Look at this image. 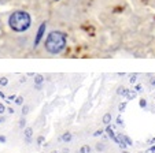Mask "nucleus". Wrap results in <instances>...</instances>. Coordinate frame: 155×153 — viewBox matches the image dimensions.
<instances>
[{"label": "nucleus", "instance_id": "obj_2", "mask_svg": "<svg viewBox=\"0 0 155 153\" xmlns=\"http://www.w3.org/2000/svg\"><path fill=\"white\" fill-rule=\"evenodd\" d=\"M66 46V36L62 32H52L48 34L47 40H45V49L50 53L56 55L61 53Z\"/></svg>", "mask_w": 155, "mask_h": 153}, {"label": "nucleus", "instance_id": "obj_25", "mask_svg": "<svg viewBox=\"0 0 155 153\" xmlns=\"http://www.w3.org/2000/svg\"><path fill=\"white\" fill-rule=\"evenodd\" d=\"M85 152H87V146H84V148L80 149V153H85Z\"/></svg>", "mask_w": 155, "mask_h": 153}, {"label": "nucleus", "instance_id": "obj_3", "mask_svg": "<svg viewBox=\"0 0 155 153\" xmlns=\"http://www.w3.org/2000/svg\"><path fill=\"white\" fill-rule=\"evenodd\" d=\"M45 22L44 23H41V26H40V29H38V32H37V36H36V40H35V46H37L38 44H40V41H41V38H43V36H44V32H45Z\"/></svg>", "mask_w": 155, "mask_h": 153}, {"label": "nucleus", "instance_id": "obj_8", "mask_svg": "<svg viewBox=\"0 0 155 153\" xmlns=\"http://www.w3.org/2000/svg\"><path fill=\"white\" fill-rule=\"evenodd\" d=\"M128 92H129V90L125 89L124 86H120V88H118V90H117V93L120 96H126V94H128Z\"/></svg>", "mask_w": 155, "mask_h": 153}, {"label": "nucleus", "instance_id": "obj_4", "mask_svg": "<svg viewBox=\"0 0 155 153\" xmlns=\"http://www.w3.org/2000/svg\"><path fill=\"white\" fill-rule=\"evenodd\" d=\"M24 134H25V138H26V142H30L32 141V137H33V129L32 127H26Z\"/></svg>", "mask_w": 155, "mask_h": 153}, {"label": "nucleus", "instance_id": "obj_24", "mask_svg": "<svg viewBox=\"0 0 155 153\" xmlns=\"http://www.w3.org/2000/svg\"><path fill=\"white\" fill-rule=\"evenodd\" d=\"M129 81L132 82V84H135V81H136V75H133V77H130V79Z\"/></svg>", "mask_w": 155, "mask_h": 153}, {"label": "nucleus", "instance_id": "obj_9", "mask_svg": "<svg viewBox=\"0 0 155 153\" xmlns=\"http://www.w3.org/2000/svg\"><path fill=\"white\" fill-rule=\"evenodd\" d=\"M122 138H124V141H125L126 144H128V146H132V145H133V142H132V139L129 138L128 135H124V134H122Z\"/></svg>", "mask_w": 155, "mask_h": 153}, {"label": "nucleus", "instance_id": "obj_11", "mask_svg": "<svg viewBox=\"0 0 155 153\" xmlns=\"http://www.w3.org/2000/svg\"><path fill=\"white\" fill-rule=\"evenodd\" d=\"M15 104H18V105H22V104H24V97L18 96V97L15 98Z\"/></svg>", "mask_w": 155, "mask_h": 153}, {"label": "nucleus", "instance_id": "obj_20", "mask_svg": "<svg viewBox=\"0 0 155 153\" xmlns=\"http://www.w3.org/2000/svg\"><path fill=\"white\" fill-rule=\"evenodd\" d=\"M96 149L97 150H103V149H104V146H103V144H97L96 145Z\"/></svg>", "mask_w": 155, "mask_h": 153}, {"label": "nucleus", "instance_id": "obj_18", "mask_svg": "<svg viewBox=\"0 0 155 153\" xmlns=\"http://www.w3.org/2000/svg\"><path fill=\"white\" fill-rule=\"evenodd\" d=\"M117 124H120V126H121V124H124V119L121 118V116H118V118H117Z\"/></svg>", "mask_w": 155, "mask_h": 153}, {"label": "nucleus", "instance_id": "obj_13", "mask_svg": "<svg viewBox=\"0 0 155 153\" xmlns=\"http://www.w3.org/2000/svg\"><path fill=\"white\" fill-rule=\"evenodd\" d=\"M126 104H128L126 101H124L122 104H120V107H118V110H120V112H122V111L125 110V108H126Z\"/></svg>", "mask_w": 155, "mask_h": 153}, {"label": "nucleus", "instance_id": "obj_17", "mask_svg": "<svg viewBox=\"0 0 155 153\" xmlns=\"http://www.w3.org/2000/svg\"><path fill=\"white\" fill-rule=\"evenodd\" d=\"M146 105H147V101L144 100V98H141V100H140V107L143 108V107H146Z\"/></svg>", "mask_w": 155, "mask_h": 153}, {"label": "nucleus", "instance_id": "obj_16", "mask_svg": "<svg viewBox=\"0 0 155 153\" xmlns=\"http://www.w3.org/2000/svg\"><path fill=\"white\" fill-rule=\"evenodd\" d=\"M102 134H103V130H96L94 134V137H99V135H102Z\"/></svg>", "mask_w": 155, "mask_h": 153}, {"label": "nucleus", "instance_id": "obj_19", "mask_svg": "<svg viewBox=\"0 0 155 153\" xmlns=\"http://www.w3.org/2000/svg\"><path fill=\"white\" fill-rule=\"evenodd\" d=\"M6 141H7V138L4 135H0V142H2V144H6Z\"/></svg>", "mask_w": 155, "mask_h": 153}, {"label": "nucleus", "instance_id": "obj_27", "mask_svg": "<svg viewBox=\"0 0 155 153\" xmlns=\"http://www.w3.org/2000/svg\"><path fill=\"white\" fill-rule=\"evenodd\" d=\"M0 97H2V98H3V97H6V96H4V93H3V92H0Z\"/></svg>", "mask_w": 155, "mask_h": 153}, {"label": "nucleus", "instance_id": "obj_29", "mask_svg": "<svg viewBox=\"0 0 155 153\" xmlns=\"http://www.w3.org/2000/svg\"><path fill=\"white\" fill-rule=\"evenodd\" d=\"M124 153H128V152H124Z\"/></svg>", "mask_w": 155, "mask_h": 153}, {"label": "nucleus", "instance_id": "obj_23", "mask_svg": "<svg viewBox=\"0 0 155 153\" xmlns=\"http://www.w3.org/2000/svg\"><path fill=\"white\" fill-rule=\"evenodd\" d=\"M37 142H38V144H43V142H44V137H38Z\"/></svg>", "mask_w": 155, "mask_h": 153}, {"label": "nucleus", "instance_id": "obj_26", "mask_svg": "<svg viewBox=\"0 0 155 153\" xmlns=\"http://www.w3.org/2000/svg\"><path fill=\"white\" fill-rule=\"evenodd\" d=\"M15 98H17V96L12 94V96H10V97H8V100H15Z\"/></svg>", "mask_w": 155, "mask_h": 153}, {"label": "nucleus", "instance_id": "obj_5", "mask_svg": "<svg viewBox=\"0 0 155 153\" xmlns=\"http://www.w3.org/2000/svg\"><path fill=\"white\" fill-rule=\"evenodd\" d=\"M103 123H104L106 126H108V124L111 123V113H104V115H103Z\"/></svg>", "mask_w": 155, "mask_h": 153}, {"label": "nucleus", "instance_id": "obj_10", "mask_svg": "<svg viewBox=\"0 0 155 153\" xmlns=\"http://www.w3.org/2000/svg\"><path fill=\"white\" fill-rule=\"evenodd\" d=\"M126 97H128L129 100H132V98H135V97H136V92H133V90H129L128 94H126Z\"/></svg>", "mask_w": 155, "mask_h": 153}, {"label": "nucleus", "instance_id": "obj_1", "mask_svg": "<svg viewBox=\"0 0 155 153\" xmlns=\"http://www.w3.org/2000/svg\"><path fill=\"white\" fill-rule=\"evenodd\" d=\"M30 23H32L30 15L25 11H15L10 15L8 25L14 32H25L30 27Z\"/></svg>", "mask_w": 155, "mask_h": 153}, {"label": "nucleus", "instance_id": "obj_7", "mask_svg": "<svg viewBox=\"0 0 155 153\" xmlns=\"http://www.w3.org/2000/svg\"><path fill=\"white\" fill-rule=\"evenodd\" d=\"M43 82H44V77H43V75H40V74L35 75V84L36 85H41Z\"/></svg>", "mask_w": 155, "mask_h": 153}, {"label": "nucleus", "instance_id": "obj_12", "mask_svg": "<svg viewBox=\"0 0 155 153\" xmlns=\"http://www.w3.org/2000/svg\"><path fill=\"white\" fill-rule=\"evenodd\" d=\"M7 84H8V79H7L6 77H2V78H0V85H2V86H6Z\"/></svg>", "mask_w": 155, "mask_h": 153}, {"label": "nucleus", "instance_id": "obj_6", "mask_svg": "<svg viewBox=\"0 0 155 153\" xmlns=\"http://www.w3.org/2000/svg\"><path fill=\"white\" fill-rule=\"evenodd\" d=\"M71 138H73V135H71V133H64L63 135L61 137V139L63 142H70L71 141Z\"/></svg>", "mask_w": 155, "mask_h": 153}, {"label": "nucleus", "instance_id": "obj_14", "mask_svg": "<svg viewBox=\"0 0 155 153\" xmlns=\"http://www.w3.org/2000/svg\"><path fill=\"white\" fill-rule=\"evenodd\" d=\"M22 113H24V115L29 113V105H24V107H22Z\"/></svg>", "mask_w": 155, "mask_h": 153}, {"label": "nucleus", "instance_id": "obj_22", "mask_svg": "<svg viewBox=\"0 0 155 153\" xmlns=\"http://www.w3.org/2000/svg\"><path fill=\"white\" fill-rule=\"evenodd\" d=\"M146 153H155V146H152L151 149H148V150H147Z\"/></svg>", "mask_w": 155, "mask_h": 153}, {"label": "nucleus", "instance_id": "obj_15", "mask_svg": "<svg viewBox=\"0 0 155 153\" xmlns=\"http://www.w3.org/2000/svg\"><path fill=\"white\" fill-rule=\"evenodd\" d=\"M4 112H6V107L0 103V115H2V113H4Z\"/></svg>", "mask_w": 155, "mask_h": 153}, {"label": "nucleus", "instance_id": "obj_21", "mask_svg": "<svg viewBox=\"0 0 155 153\" xmlns=\"http://www.w3.org/2000/svg\"><path fill=\"white\" fill-rule=\"evenodd\" d=\"M25 123H26V122H25V119H22V120L19 122V127H25Z\"/></svg>", "mask_w": 155, "mask_h": 153}, {"label": "nucleus", "instance_id": "obj_28", "mask_svg": "<svg viewBox=\"0 0 155 153\" xmlns=\"http://www.w3.org/2000/svg\"><path fill=\"white\" fill-rule=\"evenodd\" d=\"M3 122H4V118L2 116V118H0V123H3Z\"/></svg>", "mask_w": 155, "mask_h": 153}]
</instances>
